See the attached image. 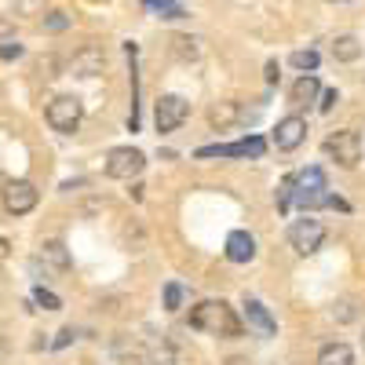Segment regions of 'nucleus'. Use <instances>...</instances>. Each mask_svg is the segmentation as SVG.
Returning <instances> with one entry per match:
<instances>
[{
  "label": "nucleus",
  "mask_w": 365,
  "mask_h": 365,
  "mask_svg": "<svg viewBox=\"0 0 365 365\" xmlns=\"http://www.w3.org/2000/svg\"><path fill=\"white\" fill-rule=\"evenodd\" d=\"M8 252H11V245H8V241H4V237H0V259H4Z\"/></svg>",
  "instance_id": "nucleus-31"
},
{
  "label": "nucleus",
  "mask_w": 365,
  "mask_h": 365,
  "mask_svg": "<svg viewBox=\"0 0 365 365\" xmlns=\"http://www.w3.org/2000/svg\"><path fill=\"white\" fill-rule=\"evenodd\" d=\"M336 103H340V96H336V91H325V96H322V103H318V106H322V113H329V110L336 106Z\"/></svg>",
  "instance_id": "nucleus-29"
},
{
  "label": "nucleus",
  "mask_w": 365,
  "mask_h": 365,
  "mask_svg": "<svg viewBox=\"0 0 365 365\" xmlns=\"http://www.w3.org/2000/svg\"><path fill=\"white\" fill-rule=\"evenodd\" d=\"M146 8L158 19H187V8L175 4V0H146Z\"/></svg>",
  "instance_id": "nucleus-20"
},
{
  "label": "nucleus",
  "mask_w": 365,
  "mask_h": 365,
  "mask_svg": "<svg viewBox=\"0 0 365 365\" xmlns=\"http://www.w3.org/2000/svg\"><path fill=\"white\" fill-rule=\"evenodd\" d=\"M361 344H365V336H361Z\"/></svg>",
  "instance_id": "nucleus-33"
},
{
  "label": "nucleus",
  "mask_w": 365,
  "mask_h": 365,
  "mask_svg": "<svg viewBox=\"0 0 365 365\" xmlns=\"http://www.w3.org/2000/svg\"><path fill=\"white\" fill-rule=\"evenodd\" d=\"M150 365H175V351L168 344H154L150 347Z\"/></svg>",
  "instance_id": "nucleus-23"
},
{
  "label": "nucleus",
  "mask_w": 365,
  "mask_h": 365,
  "mask_svg": "<svg viewBox=\"0 0 365 365\" xmlns=\"http://www.w3.org/2000/svg\"><path fill=\"white\" fill-rule=\"evenodd\" d=\"M73 336H77V332H73V325H66V329H63V332H58V336H55V344H51V347H55V351H58V347H66V344H70Z\"/></svg>",
  "instance_id": "nucleus-28"
},
{
  "label": "nucleus",
  "mask_w": 365,
  "mask_h": 365,
  "mask_svg": "<svg viewBox=\"0 0 365 365\" xmlns=\"http://www.w3.org/2000/svg\"><path fill=\"white\" fill-rule=\"evenodd\" d=\"M168 44H172V55L179 58V63H194V58L201 55V41L190 37V34H175Z\"/></svg>",
  "instance_id": "nucleus-16"
},
{
  "label": "nucleus",
  "mask_w": 365,
  "mask_h": 365,
  "mask_svg": "<svg viewBox=\"0 0 365 365\" xmlns=\"http://www.w3.org/2000/svg\"><path fill=\"white\" fill-rule=\"evenodd\" d=\"M41 259L51 263L55 270H70V252H66V245L58 237H51V241H44V245H41Z\"/></svg>",
  "instance_id": "nucleus-17"
},
{
  "label": "nucleus",
  "mask_w": 365,
  "mask_h": 365,
  "mask_svg": "<svg viewBox=\"0 0 365 365\" xmlns=\"http://www.w3.org/2000/svg\"><path fill=\"white\" fill-rule=\"evenodd\" d=\"M245 322H249V329L256 332V336H274V332H278V322L270 318V311L259 299H245Z\"/></svg>",
  "instance_id": "nucleus-12"
},
{
  "label": "nucleus",
  "mask_w": 365,
  "mask_h": 365,
  "mask_svg": "<svg viewBox=\"0 0 365 365\" xmlns=\"http://www.w3.org/2000/svg\"><path fill=\"white\" fill-rule=\"evenodd\" d=\"M325 241V227L318 220H296L289 227V245L299 252V256H314Z\"/></svg>",
  "instance_id": "nucleus-7"
},
{
  "label": "nucleus",
  "mask_w": 365,
  "mask_h": 365,
  "mask_svg": "<svg viewBox=\"0 0 365 365\" xmlns=\"http://www.w3.org/2000/svg\"><path fill=\"white\" fill-rule=\"evenodd\" d=\"M19 55H22L19 41H0V58H8V63H11V58H19Z\"/></svg>",
  "instance_id": "nucleus-27"
},
{
  "label": "nucleus",
  "mask_w": 365,
  "mask_h": 365,
  "mask_svg": "<svg viewBox=\"0 0 365 365\" xmlns=\"http://www.w3.org/2000/svg\"><path fill=\"white\" fill-rule=\"evenodd\" d=\"M325 154L336 161L340 168H354L361 161V139H358V132H332L325 139Z\"/></svg>",
  "instance_id": "nucleus-5"
},
{
  "label": "nucleus",
  "mask_w": 365,
  "mask_h": 365,
  "mask_svg": "<svg viewBox=\"0 0 365 365\" xmlns=\"http://www.w3.org/2000/svg\"><path fill=\"white\" fill-rule=\"evenodd\" d=\"M303 139H307V120H303V117H282L278 120V128H274V146H278V150H285V154H289V150H296Z\"/></svg>",
  "instance_id": "nucleus-10"
},
{
  "label": "nucleus",
  "mask_w": 365,
  "mask_h": 365,
  "mask_svg": "<svg viewBox=\"0 0 365 365\" xmlns=\"http://www.w3.org/2000/svg\"><path fill=\"white\" fill-rule=\"evenodd\" d=\"M267 84H278V63H267Z\"/></svg>",
  "instance_id": "nucleus-30"
},
{
  "label": "nucleus",
  "mask_w": 365,
  "mask_h": 365,
  "mask_svg": "<svg viewBox=\"0 0 365 365\" xmlns=\"http://www.w3.org/2000/svg\"><path fill=\"white\" fill-rule=\"evenodd\" d=\"M146 168V154L135 146H117L106 154V175L110 179H135Z\"/></svg>",
  "instance_id": "nucleus-4"
},
{
  "label": "nucleus",
  "mask_w": 365,
  "mask_h": 365,
  "mask_svg": "<svg viewBox=\"0 0 365 365\" xmlns=\"http://www.w3.org/2000/svg\"><path fill=\"white\" fill-rule=\"evenodd\" d=\"M34 303H37V307H44V311H58V307H63V299H58L55 292H48L44 285L34 289Z\"/></svg>",
  "instance_id": "nucleus-22"
},
{
  "label": "nucleus",
  "mask_w": 365,
  "mask_h": 365,
  "mask_svg": "<svg viewBox=\"0 0 365 365\" xmlns=\"http://www.w3.org/2000/svg\"><path fill=\"white\" fill-rule=\"evenodd\" d=\"M329 187H325V172L322 168H303V172H296L292 175V197L299 201V208H318V205H325V194Z\"/></svg>",
  "instance_id": "nucleus-2"
},
{
  "label": "nucleus",
  "mask_w": 365,
  "mask_h": 365,
  "mask_svg": "<svg viewBox=\"0 0 365 365\" xmlns=\"http://www.w3.org/2000/svg\"><path fill=\"white\" fill-rule=\"evenodd\" d=\"M81 117H84V106H81L77 96H58V99L48 103V125H51L55 132H63V135L77 132Z\"/></svg>",
  "instance_id": "nucleus-3"
},
{
  "label": "nucleus",
  "mask_w": 365,
  "mask_h": 365,
  "mask_svg": "<svg viewBox=\"0 0 365 365\" xmlns=\"http://www.w3.org/2000/svg\"><path fill=\"white\" fill-rule=\"evenodd\" d=\"M237 120H241V106H237V103H216V106L208 110V125L216 128V132L237 125Z\"/></svg>",
  "instance_id": "nucleus-15"
},
{
  "label": "nucleus",
  "mask_w": 365,
  "mask_h": 365,
  "mask_svg": "<svg viewBox=\"0 0 365 365\" xmlns=\"http://www.w3.org/2000/svg\"><path fill=\"white\" fill-rule=\"evenodd\" d=\"M289 205H292V175L282 182V190H278V208H282V212H289Z\"/></svg>",
  "instance_id": "nucleus-26"
},
{
  "label": "nucleus",
  "mask_w": 365,
  "mask_h": 365,
  "mask_svg": "<svg viewBox=\"0 0 365 365\" xmlns=\"http://www.w3.org/2000/svg\"><path fill=\"white\" fill-rule=\"evenodd\" d=\"M318 365H354V351L347 344H325L318 351Z\"/></svg>",
  "instance_id": "nucleus-18"
},
{
  "label": "nucleus",
  "mask_w": 365,
  "mask_h": 365,
  "mask_svg": "<svg viewBox=\"0 0 365 365\" xmlns=\"http://www.w3.org/2000/svg\"><path fill=\"white\" fill-rule=\"evenodd\" d=\"M289 63L296 66V70H303V73H314L318 70V63H322V58H318V51H292V58H289Z\"/></svg>",
  "instance_id": "nucleus-21"
},
{
  "label": "nucleus",
  "mask_w": 365,
  "mask_h": 365,
  "mask_svg": "<svg viewBox=\"0 0 365 365\" xmlns=\"http://www.w3.org/2000/svg\"><path fill=\"white\" fill-rule=\"evenodd\" d=\"M267 143L259 135H249L241 143H220V146H201L197 158H263Z\"/></svg>",
  "instance_id": "nucleus-9"
},
{
  "label": "nucleus",
  "mask_w": 365,
  "mask_h": 365,
  "mask_svg": "<svg viewBox=\"0 0 365 365\" xmlns=\"http://www.w3.org/2000/svg\"><path fill=\"white\" fill-rule=\"evenodd\" d=\"M227 365H249V361H245V358H230Z\"/></svg>",
  "instance_id": "nucleus-32"
},
{
  "label": "nucleus",
  "mask_w": 365,
  "mask_h": 365,
  "mask_svg": "<svg viewBox=\"0 0 365 365\" xmlns=\"http://www.w3.org/2000/svg\"><path fill=\"white\" fill-rule=\"evenodd\" d=\"M179 307H182V285L168 282L165 285V311H179Z\"/></svg>",
  "instance_id": "nucleus-24"
},
{
  "label": "nucleus",
  "mask_w": 365,
  "mask_h": 365,
  "mask_svg": "<svg viewBox=\"0 0 365 365\" xmlns=\"http://www.w3.org/2000/svg\"><path fill=\"white\" fill-rule=\"evenodd\" d=\"M227 259L230 263H252L256 259V237L249 230H234L227 237Z\"/></svg>",
  "instance_id": "nucleus-13"
},
{
  "label": "nucleus",
  "mask_w": 365,
  "mask_h": 365,
  "mask_svg": "<svg viewBox=\"0 0 365 365\" xmlns=\"http://www.w3.org/2000/svg\"><path fill=\"white\" fill-rule=\"evenodd\" d=\"M187 117H190V103L182 99V96H161L158 106H154V125H158V132H175Z\"/></svg>",
  "instance_id": "nucleus-8"
},
{
  "label": "nucleus",
  "mask_w": 365,
  "mask_h": 365,
  "mask_svg": "<svg viewBox=\"0 0 365 365\" xmlns=\"http://www.w3.org/2000/svg\"><path fill=\"white\" fill-rule=\"evenodd\" d=\"M103 66H106V58H103V48H96V44L81 48V51L73 55V63H70L73 77H99Z\"/></svg>",
  "instance_id": "nucleus-11"
},
{
  "label": "nucleus",
  "mask_w": 365,
  "mask_h": 365,
  "mask_svg": "<svg viewBox=\"0 0 365 365\" xmlns=\"http://www.w3.org/2000/svg\"><path fill=\"white\" fill-rule=\"evenodd\" d=\"M358 55H361V44H358V37L344 34V37H336V41H332V58H336V63H354Z\"/></svg>",
  "instance_id": "nucleus-19"
},
{
  "label": "nucleus",
  "mask_w": 365,
  "mask_h": 365,
  "mask_svg": "<svg viewBox=\"0 0 365 365\" xmlns=\"http://www.w3.org/2000/svg\"><path fill=\"white\" fill-rule=\"evenodd\" d=\"M190 325L208 336H241V318L227 299H201L190 311Z\"/></svg>",
  "instance_id": "nucleus-1"
},
{
  "label": "nucleus",
  "mask_w": 365,
  "mask_h": 365,
  "mask_svg": "<svg viewBox=\"0 0 365 365\" xmlns=\"http://www.w3.org/2000/svg\"><path fill=\"white\" fill-rule=\"evenodd\" d=\"M318 91H322L318 77H314V73H303V77L289 88V99H292V106H307V103L318 99Z\"/></svg>",
  "instance_id": "nucleus-14"
},
{
  "label": "nucleus",
  "mask_w": 365,
  "mask_h": 365,
  "mask_svg": "<svg viewBox=\"0 0 365 365\" xmlns=\"http://www.w3.org/2000/svg\"><path fill=\"white\" fill-rule=\"evenodd\" d=\"M66 26H70L66 11H51V15L44 19V29H51V34H58V29H66Z\"/></svg>",
  "instance_id": "nucleus-25"
},
{
  "label": "nucleus",
  "mask_w": 365,
  "mask_h": 365,
  "mask_svg": "<svg viewBox=\"0 0 365 365\" xmlns=\"http://www.w3.org/2000/svg\"><path fill=\"white\" fill-rule=\"evenodd\" d=\"M4 208L11 212V216H26V212H34L37 208V201H41V194H37V187L29 179H11V182H4Z\"/></svg>",
  "instance_id": "nucleus-6"
}]
</instances>
